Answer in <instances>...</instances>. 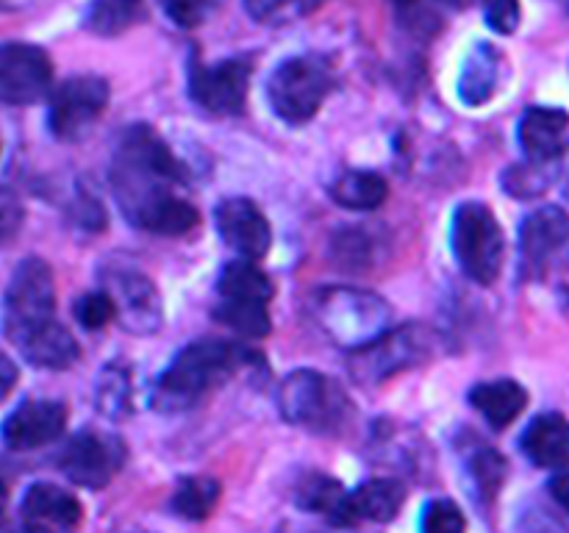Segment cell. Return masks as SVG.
Returning <instances> with one entry per match:
<instances>
[{"mask_svg":"<svg viewBox=\"0 0 569 533\" xmlns=\"http://www.w3.org/2000/svg\"><path fill=\"white\" fill-rule=\"evenodd\" d=\"M133 383L131 370L122 361H111L98 375V409L103 416L122 420L133 409Z\"/></svg>","mask_w":569,"mask_h":533,"instance_id":"30","label":"cell"},{"mask_svg":"<svg viewBox=\"0 0 569 533\" xmlns=\"http://www.w3.org/2000/svg\"><path fill=\"white\" fill-rule=\"evenodd\" d=\"M311 316L337 344L359 350L376 342L392 322V305L367 289L333 286L311 298Z\"/></svg>","mask_w":569,"mask_h":533,"instance_id":"3","label":"cell"},{"mask_svg":"<svg viewBox=\"0 0 569 533\" xmlns=\"http://www.w3.org/2000/svg\"><path fill=\"white\" fill-rule=\"evenodd\" d=\"M520 447L531 464L542 466V470H559L569 464V420L565 414H548L533 416L531 425L522 431Z\"/></svg>","mask_w":569,"mask_h":533,"instance_id":"20","label":"cell"},{"mask_svg":"<svg viewBox=\"0 0 569 533\" xmlns=\"http://www.w3.org/2000/svg\"><path fill=\"white\" fill-rule=\"evenodd\" d=\"M569 242V214L559 205H542L520 225V250L528 266H545Z\"/></svg>","mask_w":569,"mask_h":533,"instance_id":"19","label":"cell"},{"mask_svg":"<svg viewBox=\"0 0 569 533\" xmlns=\"http://www.w3.org/2000/svg\"><path fill=\"white\" fill-rule=\"evenodd\" d=\"M17 378H20V372H17V364L9 359V355L0 353V403H3L6 398H9L11 389L17 386Z\"/></svg>","mask_w":569,"mask_h":533,"instance_id":"40","label":"cell"},{"mask_svg":"<svg viewBox=\"0 0 569 533\" xmlns=\"http://www.w3.org/2000/svg\"><path fill=\"white\" fill-rule=\"evenodd\" d=\"M522 153L537 164H553L569 148V114L565 109L533 105L517 125Z\"/></svg>","mask_w":569,"mask_h":533,"instance_id":"18","label":"cell"},{"mask_svg":"<svg viewBox=\"0 0 569 533\" xmlns=\"http://www.w3.org/2000/svg\"><path fill=\"white\" fill-rule=\"evenodd\" d=\"M470 475H472V483H476V489L481 492V497L492 500L498 497L506 477H509V464H506V459L498 453V450L481 447L472 453Z\"/></svg>","mask_w":569,"mask_h":533,"instance_id":"32","label":"cell"},{"mask_svg":"<svg viewBox=\"0 0 569 533\" xmlns=\"http://www.w3.org/2000/svg\"><path fill=\"white\" fill-rule=\"evenodd\" d=\"M244 9H248L253 20L270 22L278 20L289 9V0H244Z\"/></svg>","mask_w":569,"mask_h":533,"instance_id":"38","label":"cell"},{"mask_svg":"<svg viewBox=\"0 0 569 533\" xmlns=\"http://www.w3.org/2000/svg\"><path fill=\"white\" fill-rule=\"evenodd\" d=\"M483 17L487 26L500 37H509L520 28L522 6L520 0H483Z\"/></svg>","mask_w":569,"mask_h":533,"instance_id":"35","label":"cell"},{"mask_svg":"<svg viewBox=\"0 0 569 533\" xmlns=\"http://www.w3.org/2000/svg\"><path fill=\"white\" fill-rule=\"evenodd\" d=\"M53 61L28 42L0 44V103L31 105L50 92Z\"/></svg>","mask_w":569,"mask_h":533,"instance_id":"13","label":"cell"},{"mask_svg":"<svg viewBox=\"0 0 569 533\" xmlns=\"http://www.w3.org/2000/svg\"><path fill=\"white\" fill-rule=\"evenodd\" d=\"M467 400L489 422L492 431H506L526 411L528 392L522 383L511 381V378H498V381L476 383Z\"/></svg>","mask_w":569,"mask_h":533,"instance_id":"21","label":"cell"},{"mask_svg":"<svg viewBox=\"0 0 569 533\" xmlns=\"http://www.w3.org/2000/svg\"><path fill=\"white\" fill-rule=\"evenodd\" d=\"M270 303H261V300H222L214 305V320L220 325H226L228 331L239 333L242 339H264L272 333V320Z\"/></svg>","mask_w":569,"mask_h":533,"instance_id":"28","label":"cell"},{"mask_svg":"<svg viewBox=\"0 0 569 533\" xmlns=\"http://www.w3.org/2000/svg\"><path fill=\"white\" fill-rule=\"evenodd\" d=\"M331 92V70L315 56H295L281 61L267 81V100L278 120L289 125H306L315 120Z\"/></svg>","mask_w":569,"mask_h":533,"instance_id":"7","label":"cell"},{"mask_svg":"<svg viewBox=\"0 0 569 533\" xmlns=\"http://www.w3.org/2000/svg\"><path fill=\"white\" fill-rule=\"evenodd\" d=\"M439 3L450 6V9H465V6H470V0H439Z\"/></svg>","mask_w":569,"mask_h":533,"instance_id":"42","label":"cell"},{"mask_svg":"<svg viewBox=\"0 0 569 533\" xmlns=\"http://www.w3.org/2000/svg\"><path fill=\"white\" fill-rule=\"evenodd\" d=\"M144 0H92L83 26L98 37H120L144 20Z\"/></svg>","mask_w":569,"mask_h":533,"instance_id":"27","label":"cell"},{"mask_svg":"<svg viewBox=\"0 0 569 533\" xmlns=\"http://www.w3.org/2000/svg\"><path fill=\"white\" fill-rule=\"evenodd\" d=\"M3 511H6V492L3 486H0V520H3Z\"/></svg>","mask_w":569,"mask_h":533,"instance_id":"43","label":"cell"},{"mask_svg":"<svg viewBox=\"0 0 569 533\" xmlns=\"http://www.w3.org/2000/svg\"><path fill=\"white\" fill-rule=\"evenodd\" d=\"M406 503V489L392 477H372L359 483L353 492H345L333 525L353 527L359 522H392Z\"/></svg>","mask_w":569,"mask_h":533,"instance_id":"17","label":"cell"},{"mask_svg":"<svg viewBox=\"0 0 569 533\" xmlns=\"http://www.w3.org/2000/svg\"><path fill=\"white\" fill-rule=\"evenodd\" d=\"M326 0H289V9H295L298 14H309V11H315L317 6H322Z\"/></svg>","mask_w":569,"mask_h":533,"instance_id":"41","label":"cell"},{"mask_svg":"<svg viewBox=\"0 0 569 533\" xmlns=\"http://www.w3.org/2000/svg\"><path fill=\"white\" fill-rule=\"evenodd\" d=\"M17 350H20L28 364L39 366V370H70L78 355H81L76 336L59 320L48 322L44 328L33 331L31 336L22 339Z\"/></svg>","mask_w":569,"mask_h":533,"instance_id":"22","label":"cell"},{"mask_svg":"<svg viewBox=\"0 0 569 533\" xmlns=\"http://www.w3.org/2000/svg\"><path fill=\"white\" fill-rule=\"evenodd\" d=\"M433 355V331L422 322H403L383 331L376 342L350 350L348 370L359 383L376 386L406 370L426 364Z\"/></svg>","mask_w":569,"mask_h":533,"instance_id":"6","label":"cell"},{"mask_svg":"<svg viewBox=\"0 0 569 533\" xmlns=\"http://www.w3.org/2000/svg\"><path fill=\"white\" fill-rule=\"evenodd\" d=\"M67 428V405L61 400H22L0 425V439L9 450L44 447L56 442Z\"/></svg>","mask_w":569,"mask_h":533,"instance_id":"15","label":"cell"},{"mask_svg":"<svg viewBox=\"0 0 569 533\" xmlns=\"http://www.w3.org/2000/svg\"><path fill=\"white\" fill-rule=\"evenodd\" d=\"M253 64L248 59H226L220 64L189 61V98L214 117H233L248 103Z\"/></svg>","mask_w":569,"mask_h":533,"instance_id":"11","label":"cell"},{"mask_svg":"<svg viewBox=\"0 0 569 533\" xmlns=\"http://www.w3.org/2000/svg\"><path fill=\"white\" fill-rule=\"evenodd\" d=\"M450 248L470 281L492 286L503 272L506 237L498 217L481 200H467L456 209L450 225Z\"/></svg>","mask_w":569,"mask_h":533,"instance_id":"5","label":"cell"},{"mask_svg":"<svg viewBox=\"0 0 569 533\" xmlns=\"http://www.w3.org/2000/svg\"><path fill=\"white\" fill-rule=\"evenodd\" d=\"M187 178V167L148 122H137L120 133L109 164V183L133 228L156 237H187L194 231L200 211L178 194Z\"/></svg>","mask_w":569,"mask_h":533,"instance_id":"1","label":"cell"},{"mask_svg":"<svg viewBox=\"0 0 569 533\" xmlns=\"http://www.w3.org/2000/svg\"><path fill=\"white\" fill-rule=\"evenodd\" d=\"M22 533H78L81 500L56 483H31L20 503Z\"/></svg>","mask_w":569,"mask_h":533,"instance_id":"16","label":"cell"},{"mask_svg":"<svg viewBox=\"0 0 569 533\" xmlns=\"http://www.w3.org/2000/svg\"><path fill=\"white\" fill-rule=\"evenodd\" d=\"M126 459L128 450L120 436L103 431H81L59 453V470L76 486L98 492L114 481Z\"/></svg>","mask_w":569,"mask_h":533,"instance_id":"10","label":"cell"},{"mask_svg":"<svg viewBox=\"0 0 569 533\" xmlns=\"http://www.w3.org/2000/svg\"><path fill=\"white\" fill-rule=\"evenodd\" d=\"M217 294L222 300H261V303H270L276 298V283L253 259L239 255L237 261H228L222 266L220 278H217Z\"/></svg>","mask_w":569,"mask_h":533,"instance_id":"25","label":"cell"},{"mask_svg":"<svg viewBox=\"0 0 569 533\" xmlns=\"http://www.w3.org/2000/svg\"><path fill=\"white\" fill-rule=\"evenodd\" d=\"M167 17L178 28H198L211 9V0H161Z\"/></svg>","mask_w":569,"mask_h":533,"instance_id":"37","label":"cell"},{"mask_svg":"<svg viewBox=\"0 0 569 533\" xmlns=\"http://www.w3.org/2000/svg\"><path fill=\"white\" fill-rule=\"evenodd\" d=\"M345 497V489L337 477L320 475V472H311L298 489V505L306 511H315V514H326L331 520L337 514L339 503Z\"/></svg>","mask_w":569,"mask_h":533,"instance_id":"31","label":"cell"},{"mask_svg":"<svg viewBox=\"0 0 569 533\" xmlns=\"http://www.w3.org/2000/svg\"><path fill=\"white\" fill-rule=\"evenodd\" d=\"M72 311H76L78 325L87 328V331H100V328L109 325L111 320H117V305L106 289L81 294V298L76 300V309Z\"/></svg>","mask_w":569,"mask_h":533,"instance_id":"33","label":"cell"},{"mask_svg":"<svg viewBox=\"0 0 569 533\" xmlns=\"http://www.w3.org/2000/svg\"><path fill=\"white\" fill-rule=\"evenodd\" d=\"M111 87L100 76H72L50 98L48 128L59 142H81L103 117Z\"/></svg>","mask_w":569,"mask_h":533,"instance_id":"9","label":"cell"},{"mask_svg":"<svg viewBox=\"0 0 569 533\" xmlns=\"http://www.w3.org/2000/svg\"><path fill=\"white\" fill-rule=\"evenodd\" d=\"M26 222V209L11 189H0V248L11 244Z\"/></svg>","mask_w":569,"mask_h":533,"instance_id":"36","label":"cell"},{"mask_svg":"<svg viewBox=\"0 0 569 533\" xmlns=\"http://www.w3.org/2000/svg\"><path fill=\"white\" fill-rule=\"evenodd\" d=\"M278 409L287 422L317 433H337L356 414L339 381L320 370H295L278 386Z\"/></svg>","mask_w":569,"mask_h":533,"instance_id":"4","label":"cell"},{"mask_svg":"<svg viewBox=\"0 0 569 533\" xmlns=\"http://www.w3.org/2000/svg\"><path fill=\"white\" fill-rule=\"evenodd\" d=\"M56 320V281L48 261H20L3 298V333L11 344H20L33 331Z\"/></svg>","mask_w":569,"mask_h":533,"instance_id":"8","label":"cell"},{"mask_svg":"<svg viewBox=\"0 0 569 533\" xmlns=\"http://www.w3.org/2000/svg\"><path fill=\"white\" fill-rule=\"evenodd\" d=\"M420 533H467L465 511L453 500H431L422 509Z\"/></svg>","mask_w":569,"mask_h":533,"instance_id":"34","label":"cell"},{"mask_svg":"<svg viewBox=\"0 0 569 533\" xmlns=\"http://www.w3.org/2000/svg\"><path fill=\"white\" fill-rule=\"evenodd\" d=\"M381 231L372 228H342L331 239V259L342 270H370L381 259Z\"/></svg>","mask_w":569,"mask_h":533,"instance_id":"26","label":"cell"},{"mask_svg":"<svg viewBox=\"0 0 569 533\" xmlns=\"http://www.w3.org/2000/svg\"><path fill=\"white\" fill-rule=\"evenodd\" d=\"M389 183L381 172L345 170L331 183V200L348 211H376L387 203Z\"/></svg>","mask_w":569,"mask_h":533,"instance_id":"24","label":"cell"},{"mask_svg":"<svg viewBox=\"0 0 569 533\" xmlns=\"http://www.w3.org/2000/svg\"><path fill=\"white\" fill-rule=\"evenodd\" d=\"M217 233L242 259H264L272 244V228L264 211L250 198H226L214 209Z\"/></svg>","mask_w":569,"mask_h":533,"instance_id":"14","label":"cell"},{"mask_svg":"<svg viewBox=\"0 0 569 533\" xmlns=\"http://www.w3.org/2000/svg\"><path fill=\"white\" fill-rule=\"evenodd\" d=\"M253 366H264L261 353L228 339H198L172 355L150 389V409L159 414H181L209 398L217 386Z\"/></svg>","mask_w":569,"mask_h":533,"instance_id":"2","label":"cell"},{"mask_svg":"<svg viewBox=\"0 0 569 533\" xmlns=\"http://www.w3.org/2000/svg\"><path fill=\"white\" fill-rule=\"evenodd\" d=\"M222 497L220 481L206 475H187L176 483V492H172V511L183 520L200 522L206 516H211V511L217 509Z\"/></svg>","mask_w":569,"mask_h":533,"instance_id":"29","label":"cell"},{"mask_svg":"<svg viewBox=\"0 0 569 533\" xmlns=\"http://www.w3.org/2000/svg\"><path fill=\"white\" fill-rule=\"evenodd\" d=\"M106 292L117 305V320L128 333L153 336L164 322V305L156 283L133 266L106 270Z\"/></svg>","mask_w":569,"mask_h":533,"instance_id":"12","label":"cell"},{"mask_svg":"<svg viewBox=\"0 0 569 533\" xmlns=\"http://www.w3.org/2000/svg\"><path fill=\"white\" fill-rule=\"evenodd\" d=\"M500 78V53L489 42H478L476 48L467 53L465 64H461L459 76V100L465 105L489 103L495 98Z\"/></svg>","mask_w":569,"mask_h":533,"instance_id":"23","label":"cell"},{"mask_svg":"<svg viewBox=\"0 0 569 533\" xmlns=\"http://www.w3.org/2000/svg\"><path fill=\"white\" fill-rule=\"evenodd\" d=\"M548 489H550V497H553L556 503H559L561 509H565L569 514V464L559 466V470L553 472Z\"/></svg>","mask_w":569,"mask_h":533,"instance_id":"39","label":"cell"}]
</instances>
